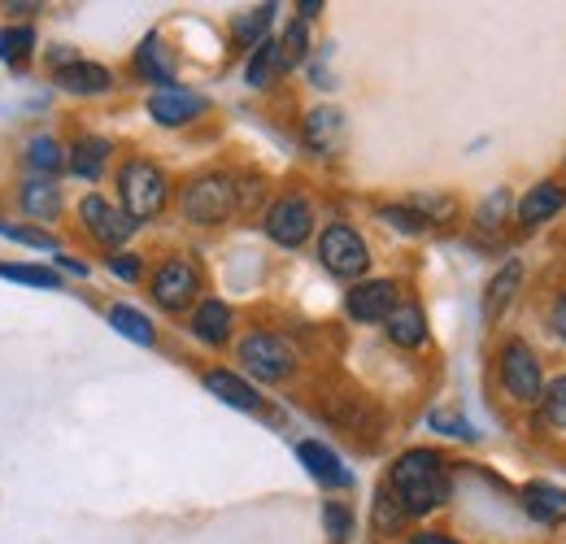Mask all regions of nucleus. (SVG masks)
<instances>
[{"mask_svg":"<svg viewBox=\"0 0 566 544\" xmlns=\"http://www.w3.org/2000/svg\"><path fill=\"white\" fill-rule=\"evenodd\" d=\"M379 218H384V222H392V227H401V231H410V236H419V231L427 227L410 205H384V209H379Z\"/></svg>","mask_w":566,"mask_h":544,"instance_id":"nucleus-34","label":"nucleus"},{"mask_svg":"<svg viewBox=\"0 0 566 544\" xmlns=\"http://www.w3.org/2000/svg\"><path fill=\"white\" fill-rule=\"evenodd\" d=\"M105 161H109V144L105 139H78L71 153V170L78 179H101V170H105Z\"/></svg>","mask_w":566,"mask_h":544,"instance_id":"nucleus-24","label":"nucleus"},{"mask_svg":"<svg viewBox=\"0 0 566 544\" xmlns=\"http://www.w3.org/2000/svg\"><path fill=\"white\" fill-rule=\"evenodd\" d=\"M501 388H505L510 401H518V406H536V401L545 397L541 362H536V353L523 341H510L501 348Z\"/></svg>","mask_w":566,"mask_h":544,"instance_id":"nucleus-3","label":"nucleus"},{"mask_svg":"<svg viewBox=\"0 0 566 544\" xmlns=\"http://www.w3.org/2000/svg\"><path fill=\"white\" fill-rule=\"evenodd\" d=\"M27 161H31V170H35L40 179H53V175L66 166V153H62V144L53 136H35L27 144Z\"/></svg>","mask_w":566,"mask_h":544,"instance_id":"nucleus-25","label":"nucleus"},{"mask_svg":"<svg viewBox=\"0 0 566 544\" xmlns=\"http://www.w3.org/2000/svg\"><path fill=\"white\" fill-rule=\"evenodd\" d=\"M388 483L401 501L406 514H431L449 501V475H444V462L431 453V449H410L392 462Z\"/></svg>","mask_w":566,"mask_h":544,"instance_id":"nucleus-1","label":"nucleus"},{"mask_svg":"<svg viewBox=\"0 0 566 544\" xmlns=\"http://www.w3.org/2000/svg\"><path fill=\"white\" fill-rule=\"evenodd\" d=\"M318 262L336 274V279H361L366 266H370V253H366V240L357 236L354 227L332 222L318 236Z\"/></svg>","mask_w":566,"mask_h":544,"instance_id":"nucleus-4","label":"nucleus"},{"mask_svg":"<svg viewBox=\"0 0 566 544\" xmlns=\"http://www.w3.org/2000/svg\"><path fill=\"white\" fill-rule=\"evenodd\" d=\"M505 205H510V192H493V197H489V205L480 209V227H484V231H496V227H501Z\"/></svg>","mask_w":566,"mask_h":544,"instance_id":"nucleus-36","label":"nucleus"},{"mask_svg":"<svg viewBox=\"0 0 566 544\" xmlns=\"http://www.w3.org/2000/svg\"><path fill=\"white\" fill-rule=\"evenodd\" d=\"M0 279H13V283H31V287H57V274L49 266H22V262H4Z\"/></svg>","mask_w":566,"mask_h":544,"instance_id":"nucleus-31","label":"nucleus"},{"mask_svg":"<svg viewBox=\"0 0 566 544\" xmlns=\"http://www.w3.org/2000/svg\"><path fill=\"white\" fill-rule=\"evenodd\" d=\"M78 218H83V227H87L101 244H109V249H118V244L136 231V222H132L123 209H114L105 197H83V201H78Z\"/></svg>","mask_w":566,"mask_h":544,"instance_id":"nucleus-10","label":"nucleus"},{"mask_svg":"<svg viewBox=\"0 0 566 544\" xmlns=\"http://www.w3.org/2000/svg\"><path fill=\"white\" fill-rule=\"evenodd\" d=\"M206 109V101L197 96V92H188V87H157L153 96H148V114H153V123H161V127H184V123H192L197 114Z\"/></svg>","mask_w":566,"mask_h":544,"instance_id":"nucleus-11","label":"nucleus"},{"mask_svg":"<svg viewBox=\"0 0 566 544\" xmlns=\"http://www.w3.org/2000/svg\"><path fill=\"white\" fill-rule=\"evenodd\" d=\"M192 332L206 344H222L231 336V305H222V301H201L197 314H192Z\"/></svg>","mask_w":566,"mask_h":544,"instance_id":"nucleus-20","label":"nucleus"},{"mask_svg":"<svg viewBox=\"0 0 566 544\" xmlns=\"http://www.w3.org/2000/svg\"><path fill=\"white\" fill-rule=\"evenodd\" d=\"M397 305L401 301H397L392 279H366V283L349 287V296H345V310H349L354 323H388Z\"/></svg>","mask_w":566,"mask_h":544,"instance_id":"nucleus-8","label":"nucleus"},{"mask_svg":"<svg viewBox=\"0 0 566 544\" xmlns=\"http://www.w3.org/2000/svg\"><path fill=\"white\" fill-rule=\"evenodd\" d=\"M197 292H201V274H197V266H188L179 258L153 274V296H157L161 310H188L197 301Z\"/></svg>","mask_w":566,"mask_h":544,"instance_id":"nucleus-9","label":"nucleus"},{"mask_svg":"<svg viewBox=\"0 0 566 544\" xmlns=\"http://www.w3.org/2000/svg\"><path fill=\"white\" fill-rule=\"evenodd\" d=\"M406 519H410V514L401 510V501H397L388 488H384V492H375V532H384V536H397Z\"/></svg>","mask_w":566,"mask_h":544,"instance_id":"nucleus-28","label":"nucleus"},{"mask_svg":"<svg viewBox=\"0 0 566 544\" xmlns=\"http://www.w3.org/2000/svg\"><path fill=\"white\" fill-rule=\"evenodd\" d=\"M231 213H235V184L227 175H201L197 184H188V192H184V218L188 222L213 227Z\"/></svg>","mask_w":566,"mask_h":544,"instance_id":"nucleus-6","label":"nucleus"},{"mask_svg":"<svg viewBox=\"0 0 566 544\" xmlns=\"http://www.w3.org/2000/svg\"><path fill=\"white\" fill-rule=\"evenodd\" d=\"M323 523H327V536H332V541H349V536H354V514H349L345 505H336V501L323 510Z\"/></svg>","mask_w":566,"mask_h":544,"instance_id":"nucleus-33","label":"nucleus"},{"mask_svg":"<svg viewBox=\"0 0 566 544\" xmlns=\"http://www.w3.org/2000/svg\"><path fill=\"white\" fill-rule=\"evenodd\" d=\"M22 209H27V218H35V222H49V218H57L62 213V188L53 184V179H27L22 184Z\"/></svg>","mask_w":566,"mask_h":544,"instance_id":"nucleus-17","label":"nucleus"},{"mask_svg":"<svg viewBox=\"0 0 566 544\" xmlns=\"http://www.w3.org/2000/svg\"><path fill=\"white\" fill-rule=\"evenodd\" d=\"M109 323H114V332H123L127 341H136V344H153V341H157L153 323L144 318L140 310H132V305H114V310H109Z\"/></svg>","mask_w":566,"mask_h":544,"instance_id":"nucleus-26","label":"nucleus"},{"mask_svg":"<svg viewBox=\"0 0 566 544\" xmlns=\"http://www.w3.org/2000/svg\"><path fill=\"white\" fill-rule=\"evenodd\" d=\"M410 544H458L453 536H444V532H419Z\"/></svg>","mask_w":566,"mask_h":544,"instance_id":"nucleus-38","label":"nucleus"},{"mask_svg":"<svg viewBox=\"0 0 566 544\" xmlns=\"http://www.w3.org/2000/svg\"><path fill=\"white\" fill-rule=\"evenodd\" d=\"M410 209L423 218V222H449L458 213V201L453 197H415Z\"/></svg>","mask_w":566,"mask_h":544,"instance_id":"nucleus-32","label":"nucleus"},{"mask_svg":"<svg viewBox=\"0 0 566 544\" xmlns=\"http://www.w3.org/2000/svg\"><path fill=\"white\" fill-rule=\"evenodd\" d=\"M136 70H140L148 83H157V87H170V79H175V66H170V57H166V44L157 40V35H148L140 44V53H136Z\"/></svg>","mask_w":566,"mask_h":544,"instance_id":"nucleus-22","label":"nucleus"},{"mask_svg":"<svg viewBox=\"0 0 566 544\" xmlns=\"http://www.w3.org/2000/svg\"><path fill=\"white\" fill-rule=\"evenodd\" d=\"M523 505H527V514L532 519H541V523H566V492L563 488H554V483H527L523 488Z\"/></svg>","mask_w":566,"mask_h":544,"instance_id":"nucleus-16","label":"nucleus"},{"mask_svg":"<svg viewBox=\"0 0 566 544\" xmlns=\"http://www.w3.org/2000/svg\"><path fill=\"white\" fill-rule=\"evenodd\" d=\"M31 44H35V31H31V27H4V31H0V57H4L9 66L27 62V57H31Z\"/></svg>","mask_w":566,"mask_h":544,"instance_id":"nucleus-29","label":"nucleus"},{"mask_svg":"<svg viewBox=\"0 0 566 544\" xmlns=\"http://www.w3.org/2000/svg\"><path fill=\"white\" fill-rule=\"evenodd\" d=\"M296 9H301V22H305V18H314V13H318V9H323V4H318V0H301V4H296Z\"/></svg>","mask_w":566,"mask_h":544,"instance_id":"nucleus-40","label":"nucleus"},{"mask_svg":"<svg viewBox=\"0 0 566 544\" xmlns=\"http://www.w3.org/2000/svg\"><path fill=\"white\" fill-rule=\"evenodd\" d=\"M301 462H305V471L314 479H323V483H349V475H345V467H340V458L327 449V444H318V440H305L301 449Z\"/></svg>","mask_w":566,"mask_h":544,"instance_id":"nucleus-21","label":"nucleus"},{"mask_svg":"<svg viewBox=\"0 0 566 544\" xmlns=\"http://www.w3.org/2000/svg\"><path fill=\"white\" fill-rule=\"evenodd\" d=\"M53 83L62 87V92H71V96H96V92H109L114 87V74L105 66H96V62H71L66 70H53Z\"/></svg>","mask_w":566,"mask_h":544,"instance_id":"nucleus-13","label":"nucleus"},{"mask_svg":"<svg viewBox=\"0 0 566 544\" xmlns=\"http://www.w3.org/2000/svg\"><path fill=\"white\" fill-rule=\"evenodd\" d=\"M109 271L118 279H140V262L136 258H109Z\"/></svg>","mask_w":566,"mask_h":544,"instance_id":"nucleus-37","label":"nucleus"},{"mask_svg":"<svg viewBox=\"0 0 566 544\" xmlns=\"http://www.w3.org/2000/svg\"><path fill=\"white\" fill-rule=\"evenodd\" d=\"M314 231V209L305 197H280V201L266 209V236L283 244V249H296L305 244Z\"/></svg>","mask_w":566,"mask_h":544,"instance_id":"nucleus-7","label":"nucleus"},{"mask_svg":"<svg viewBox=\"0 0 566 544\" xmlns=\"http://www.w3.org/2000/svg\"><path fill=\"white\" fill-rule=\"evenodd\" d=\"M280 70H283L280 40H266V44H258V53L249 57V70H244V74H249V83H253V87H266V83H271Z\"/></svg>","mask_w":566,"mask_h":544,"instance_id":"nucleus-27","label":"nucleus"},{"mask_svg":"<svg viewBox=\"0 0 566 544\" xmlns=\"http://www.w3.org/2000/svg\"><path fill=\"white\" fill-rule=\"evenodd\" d=\"M271 22H275V4H258V9H249V13H240L235 18V44H244V49H258V44H266V31H271Z\"/></svg>","mask_w":566,"mask_h":544,"instance_id":"nucleus-23","label":"nucleus"},{"mask_svg":"<svg viewBox=\"0 0 566 544\" xmlns=\"http://www.w3.org/2000/svg\"><path fill=\"white\" fill-rule=\"evenodd\" d=\"M305 53H310V35H305V22H292V27L283 31V40H280L283 70L301 66V62H305Z\"/></svg>","mask_w":566,"mask_h":544,"instance_id":"nucleus-30","label":"nucleus"},{"mask_svg":"<svg viewBox=\"0 0 566 544\" xmlns=\"http://www.w3.org/2000/svg\"><path fill=\"white\" fill-rule=\"evenodd\" d=\"M240 366L249 375H258L262 384H280V379L292 375L296 353H292V344L271 336V332H253V336L240 341Z\"/></svg>","mask_w":566,"mask_h":544,"instance_id":"nucleus-5","label":"nucleus"},{"mask_svg":"<svg viewBox=\"0 0 566 544\" xmlns=\"http://www.w3.org/2000/svg\"><path fill=\"white\" fill-rule=\"evenodd\" d=\"M545 401H549V418H554V422H558V427L566 431V375H563V379H554V384H549Z\"/></svg>","mask_w":566,"mask_h":544,"instance_id":"nucleus-35","label":"nucleus"},{"mask_svg":"<svg viewBox=\"0 0 566 544\" xmlns=\"http://www.w3.org/2000/svg\"><path fill=\"white\" fill-rule=\"evenodd\" d=\"M384 327H388L392 344H401V348H419V344L427 341V318L415 301H410V305H397Z\"/></svg>","mask_w":566,"mask_h":544,"instance_id":"nucleus-19","label":"nucleus"},{"mask_svg":"<svg viewBox=\"0 0 566 544\" xmlns=\"http://www.w3.org/2000/svg\"><path fill=\"white\" fill-rule=\"evenodd\" d=\"M554 332H558V336L566 341V296L558 301V305H554Z\"/></svg>","mask_w":566,"mask_h":544,"instance_id":"nucleus-39","label":"nucleus"},{"mask_svg":"<svg viewBox=\"0 0 566 544\" xmlns=\"http://www.w3.org/2000/svg\"><path fill=\"white\" fill-rule=\"evenodd\" d=\"M563 205H566L563 184H536V188L518 201V222H523V227H541V222L554 218Z\"/></svg>","mask_w":566,"mask_h":544,"instance_id":"nucleus-15","label":"nucleus"},{"mask_svg":"<svg viewBox=\"0 0 566 544\" xmlns=\"http://www.w3.org/2000/svg\"><path fill=\"white\" fill-rule=\"evenodd\" d=\"M206 388H210L222 406H235V409H244V414L262 409V393H258L249 379H240L235 370H210V375H206Z\"/></svg>","mask_w":566,"mask_h":544,"instance_id":"nucleus-14","label":"nucleus"},{"mask_svg":"<svg viewBox=\"0 0 566 544\" xmlns=\"http://www.w3.org/2000/svg\"><path fill=\"white\" fill-rule=\"evenodd\" d=\"M305 144L314 153H336L345 144V114L336 105H318L305 114Z\"/></svg>","mask_w":566,"mask_h":544,"instance_id":"nucleus-12","label":"nucleus"},{"mask_svg":"<svg viewBox=\"0 0 566 544\" xmlns=\"http://www.w3.org/2000/svg\"><path fill=\"white\" fill-rule=\"evenodd\" d=\"M118 192H123V213L132 222H144V218H157L161 205H166V175L153 166V161H127L118 170Z\"/></svg>","mask_w":566,"mask_h":544,"instance_id":"nucleus-2","label":"nucleus"},{"mask_svg":"<svg viewBox=\"0 0 566 544\" xmlns=\"http://www.w3.org/2000/svg\"><path fill=\"white\" fill-rule=\"evenodd\" d=\"M518 283H523V266H518V262H505V266L489 279V287H484V318H489V323H496V318L505 314V305L514 301Z\"/></svg>","mask_w":566,"mask_h":544,"instance_id":"nucleus-18","label":"nucleus"}]
</instances>
